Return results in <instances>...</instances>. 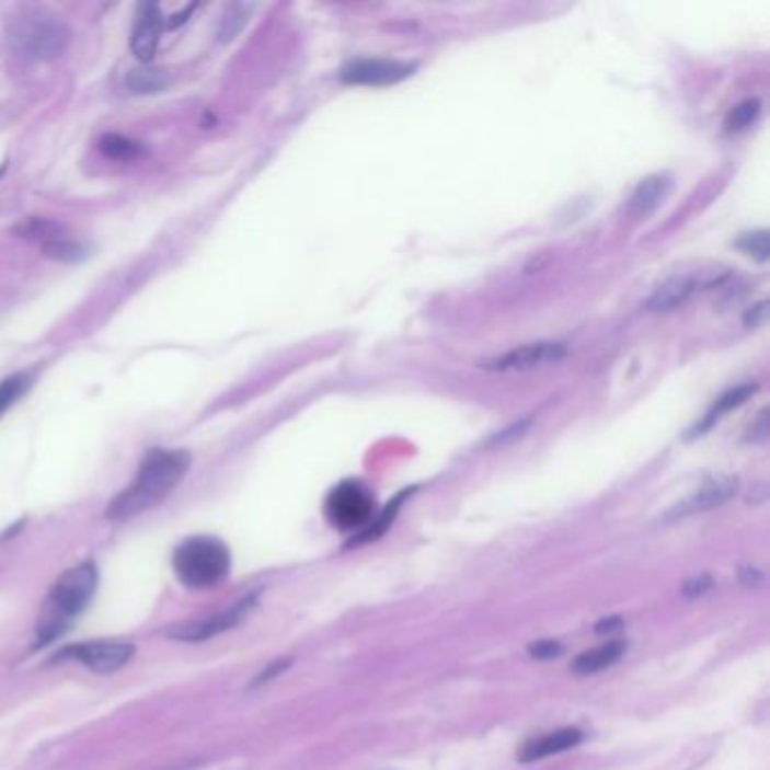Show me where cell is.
<instances>
[{
  "label": "cell",
  "mask_w": 770,
  "mask_h": 770,
  "mask_svg": "<svg viewBox=\"0 0 770 770\" xmlns=\"http://www.w3.org/2000/svg\"><path fill=\"white\" fill-rule=\"evenodd\" d=\"M191 455L183 450H150L142 459L134 482L106 508V520L123 522L161 504L186 476Z\"/></svg>",
  "instance_id": "1"
},
{
  "label": "cell",
  "mask_w": 770,
  "mask_h": 770,
  "mask_svg": "<svg viewBox=\"0 0 770 770\" xmlns=\"http://www.w3.org/2000/svg\"><path fill=\"white\" fill-rule=\"evenodd\" d=\"M172 570L176 578L191 590H208L231 572L229 547L210 536H195L183 540L172 554Z\"/></svg>",
  "instance_id": "2"
},
{
  "label": "cell",
  "mask_w": 770,
  "mask_h": 770,
  "mask_svg": "<svg viewBox=\"0 0 770 770\" xmlns=\"http://www.w3.org/2000/svg\"><path fill=\"white\" fill-rule=\"evenodd\" d=\"M97 590V567L93 563H82L78 567L66 570L48 593V610L53 619L42 627V644H48L61 633V623L70 617H78L93 601Z\"/></svg>",
  "instance_id": "3"
},
{
  "label": "cell",
  "mask_w": 770,
  "mask_h": 770,
  "mask_svg": "<svg viewBox=\"0 0 770 770\" xmlns=\"http://www.w3.org/2000/svg\"><path fill=\"white\" fill-rule=\"evenodd\" d=\"M567 346L565 342H533L525 344L518 348H510L502 355L480 359V366L484 371L493 373H520V371H533L542 369V366L559 364L561 359L567 357Z\"/></svg>",
  "instance_id": "4"
},
{
  "label": "cell",
  "mask_w": 770,
  "mask_h": 770,
  "mask_svg": "<svg viewBox=\"0 0 770 770\" xmlns=\"http://www.w3.org/2000/svg\"><path fill=\"white\" fill-rule=\"evenodd\" d=\"M136 646L120 640H97L76 646H66L55 655V659H72L95 674H114L131 663Z\"/></svg>",
  "instance_id": "5"
},
{
  "label": "cell",
  "mask_w": 770,
  "mask_h": 770,
  "mask_svg": "<svg viewBox=\"0 0 770 770\" xmlns=\"http://www.w3.org/2000/svg\"><path fill=\"white\" fill-rule=\"evenodd\" d=\"M325 516L340 529H357L373 518V497L357 482H344L325 499Z\"/></svg>",
  "instance_id": "6"
},
{
  "label": "cell",
  "mask_w": 770,
  "mask_h": 770,
  "mask_svg": "<svg viewBox=\"0 0 770 770\" xmlns=\"http://www.w3.org/2000/svg\"><path fill=\"white\" fill-rule=\"evenodd\" d=\"M414 68L395 59H355L342 68V80L357 87H391L407 80Z\"/></svg>",
  "instance_id": "7"
},
{
  "label": "cell",
  "mask_w": 770,
  "mask_h": 770,
  "mask_svg": "<svg viewBox=\"0 0 770 770\" xmlns=\"http://www.w3.org/2000/svg\"><path fill=\"white\" fill-rule=\"evenodd\" d=\"M253 606H255V597H246V599L233 604L225 612L199 619V621L181 623V627L172 629L168 635L172 640H179V642H206L210 637H217V635H222V633L235 629Z\"/></svg>",
  "instance_id": "8"
},
{
  "label": "cell",
  "mask_w": 770,
  "mask_h": 770,
  "mask_svg": "<svg viewBox=\"0 0 770 770\" xmlns=\"http://www.w3.org/2000/svg\"><path fill=\"white\" fill-rule=\"evenodd\" d=\"M737 489H739V480L737 476H732V474H721V476H712L710 482H705L701 486L699 493H693L691 497H687L682 504H678L669 516L667 520H678V518H687V516H693V513H701V510H710L714 506H721L725 504L727 499H732L737 495Z\"/></svg>",
  "instance_id": "9"
},
{
  "label": "cell",
  "mask_w": 770,
  "mask_h": 770,
  "mask_svg": "<svg viewBox=\"0 0 770 770\" xmlns=\"http://www.w3.org/2000/svg\"><path fill=\"white\" fill-rule=\"evenodd\" d=\"M163 27H168V21L163 19L159 5H154V3L140 5L138 21L134 25V39H131V48L138 59L150 61L154 57L159 42H161Z\"/></svg>",
  "instance_id": "10"
},
{
  "label": "cell",
  "mask_w": 770,
  "mask_h": 770,
  "mask_svg": "<svg viewBox=\"0 0 770 770\" xmlns=\"http://www.w3.org/2000/svg\"><path fill=\"white\" fill-rule=\"evenodd\" d=\"M699 287L701 283L696 280V276H689V274L671 276L651 291V297L644 301V308L651 312H671L685 306Z\"/></svg>",
  "instance_id": "11"
},
{
  "label": "cell",
  "mask_w": 770,
  "mask_h": 770,
  "mask_svg": "<svg viewBox=\"0 0 770 770\" xmlns=\"http://www.w3.org/2000/svg\"><path fill=\"white\" fill-rule=\"evenodd\" d=\"M671 191V176L669 174H648L637 183V188L629 197L627 210L633 217L651 215L659 204L667 199Z\"/></svg>",
  "instance_id": "12"
},
{
  "label": "cell",
  "mask_w": 770,
  "mask_h": 770,
  "mask_svg": "<svg viewBox=\"0 0 770 770\" xmlns=\"http://www.w3.org/2000/svg\"><path fill=\"white\" fill-rule=\"evenodd\" d=\"M581 742H583V732L578 727H563V729L549 732V735L527 744L520 750L518 759L522 763H531V761H538V759H544V757H552V755H561L565 750H572Z\"/></svg>",
  "instance_id": "13"
},
{
  "label": "cell",
  "mask_w": 770,
  "mask_h": 770,
  "mask_svg": "<svg viewBox=\"0 0 770 770\" xmlns=\"http://www.w3.org/2000/svg\"><path fill=\"white\" fill-rule=\"evenodd\" d=\"M627 653V642L623 640H612V642H606L593 651H585L581 653L576 659H574V674L578 676H593V674H599L608 667H612L617 659Z\"/></svg>",
  "instance_id": "14"
},
{
  "label": "cell",
  "mask_w": 770,
  "mask_h": 770,
  "mask_svg": "<svg viewBox=\"0 0 770 770\" xmlns=\"http://www.w3.org/2000/svg\"><path fill=\"white\" fill-rule=\"evenodd\" d=\"M21 44L30 50V55L42 57V55H57L61 48V42L66 36L59 32V25H46V23H32L27 30H21Z\"/></svg>",
  "instance_id": "15"
},
{
  "label": "cell",
  "mask_w": 770,
  "mask_h": 770,
  "mask_svg": "<svg viewBox=\"0 0 770 770\" xmlns=\"http://www.w3.org/2000/svg\"><path fill=\"white\" fill-rule=\"evenodd\" d=\"M755 391H757L755 384H744V387H737V389H732V391L723 393V395L719 398V402H716V407L705 416V421H703L699 427L693 429V436H701L705 429H710V427L721 418V414L742 407L744 402H746Z\"/></svg>",
  "instance_id": "16"
},
{
  "label": "cell",
  "mask_w": 770,
  "mask_h": 770,
  "mask_svg": "<svg viewBox=\"0 0 770 770\" xmlns=\"http://www.w3.org/2000/svg\"><path fill=\"white\" fill-rule=\"evenodd\" d=\"M407 495H412V491H405V493H400L391 504H387V508L380 513V516H378V520L371 525V527H366L359 536H355L348 544H346V549H350V547H359V544H364V542H371V540H376V538H380L387 529H389V525L393 522V518H395V513H398V508H400V504L402 502H405V497Z\"/></svg>",
  "instance_id": "17"
},
{
  "label": "cell",
  "mask_w": 770,
  "mask_h": 770,
  "mask_svg": "<svg viewBox=\"0 0 770 770\" xmlns=\"http://www.w3.org/2000/svg\"><path fill=\"white\" fill-rule=\"evenodd\" d=\"M759 112H761V102L757 97L739 102L737 106H732L729 114L725 116V129L727 131H744V129H748L757 120Z\"/></svg>",
  "instance_id": "18"
},
{
  "label": "cell",
  "mask_w": 770,
  "mask_h": 770,
  "mask_svg": "<svg viewBox=\"0 0 770 770\" xmlns=\"http://www.w3.org/2000/svg\"><path fill=\"white\" fill-rule=\"evenodd\" d=\"M100 150L108 157V159H123V161H131V159H138L142 154V148L138 142L125 138V136H118V134H108L100 140Z\"/></svg>",
  "instance_id": "19"
},
{
  "label": "cell",
  "mask_w": 770,
  "mask_h": 770,
  "mask_svg": "<svg viewBox=\"0 0 770 770\" xmlns=\"http://www.w3.org/2000/svg\"><path fill=\"white\" fill-rule=\"evenodd\" d=\"M32 380L25 373H16L0 382V416H5L16 402L27 393Z\"/></svg>",
  "instance_id": "20"
},
{
  "label": "cell",
  "mask_w": 770,
  "mask_h": 770,
  "mask_svg": "<svg viewBox=\"0 0 770 770\" xmlns=\"http://www.w3.org/2000/svg\"><path fill=\"white\" fill-rule=\"evenodd\" d=\"M742 253L750 255V258L766 263L768 261V231H752L746 233L742 240H737L735 244Z\"/></svg>",
  "instance_id": "21"
},
{
  "label": "cell",
  "mask_w": 770,
  "mask_h": 770,
  "mask_svg": "<svg viewBox=\"0 0 770 770\" xmlns=\"http://www.w3.org/2000/svg\"><path fill=\"white\" fill-rule=\"evenodd\" d=\"M529 653L536 657V659H554L563 653V644L559 642H552V640H542V642H536L529 646Z\"/></svg>",
  "instance_id": "22"
},
{
  "label": "cell",
  "mask_w": 770,
  "mask_h": 770,
  "mask_svg": "<svg viewBox=\"0 0 770 770\" xmlns=\"http://www.w3.org/2000/svg\"><path fill=\"white\" fill-rule=\"evenodd\" d=\"M712 585H714L712 578H710L708 574H703V576H696V578L687 581L682 593H685L687 597H701V595H705V593L712 590Z\"/></svg>",
  "instance_id": "23"
},
{
  "label": "cell",
  "mask_w": 770,
  "mask_h": 770,
  "mask_svg": "<svg viewBox=\"0 0 770 770\" xmlns=\"http://www.w3.org/2000/svg\"><path fill=\"white\" fill-rule=\"evenodd\" d=\"M291 665V659L289 657H283V659H276V663H272L261 676H258V680H255L253 685H263V682H269V680H274L276 676H280L287 667Z\"/></svg>",
  "instance_id": "24"
},
{
  "label": "cell",
  "mask_w": 770,
  "mask_h": 770,
  "mask_svg": "<svg viewBox=\"0 0 770 770\" xmlns=\"http://www.w3.org/2000/svg\"><path fill=\"white\" fill-rule=\"evenodd\" d=\"M763 319H766V303L755 306V308L746 314V323H748L750 327H752V325H759Z\"/></svg>",
  "instance_id": "25"
},
{
  "label": "cell",
  "mask_w": 770,
  "mask_h": 770,
  "mask_svg": "<svg viewBox=\"0 0 770 770\" xmlns=\"http://www.w3.org/2000/svg\"><path fill=\"white\" fill-rule=\"evenodd\" d=\"M621 627V619H606V621H599V627H597V631L599 633H604V631H612V629H619Z\"/></svg>",
  "instance_id": "26"
}]
</instances>
